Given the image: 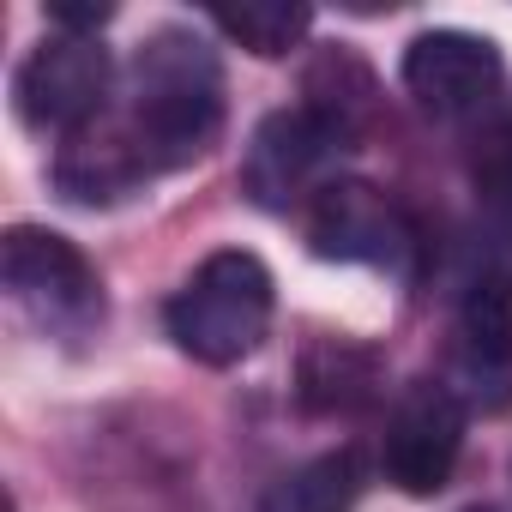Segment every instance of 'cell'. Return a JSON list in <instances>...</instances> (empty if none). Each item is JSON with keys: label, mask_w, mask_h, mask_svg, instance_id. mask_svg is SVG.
I'll return each instance as SVG.
<instances>
[{"label": "cell", "mask_w": 512, "mask_h": 512, "mask_svg": "<svg viewBox=\"0 0 512 512\" xmlns=\"http://www.w3.org/2000/svg\"><path fill=\"white\" fill-rule=\"evenodd\" d=\"M380 350L374 344H356V338H308L302 344V362H296V404L308 416H350L362 410L374 392H380Z\"/></svg>", "instance_id": "30bf717a"}, {"label": "cell", "mask_w": 512, "mask_h": 512, "mask_svg": "<svg viewBox=\"0 0 512 512\" xmlns=\"http://www.w3.org/2000/svg\"><path fill=\"white\" fill-rule=\"evenodd\" d=\"M470 512H494V506H470Z\"/></svg>", "instance_id": "2e32d148"}, {"label": "cell", "mask_w": 512, "mask_h": 512, "mask_svg": "<svg viewBox=\"0 0 512 512\" xmlns=\"http://www.w3.org/2000/svg\"><path fill=\"white\" fill-rule=\"evenodd\" d=\"M356 139H344L326 115H314L308 103L296 109H278L260 121V133L247 139V157H241V193L266 211H290V205H314V193L332 175V163L350 151Z\"/></svg>", "instance_id": "277c9868"}, {"label": "cell", "mask_w": 512, "mask_h": 512, "mask_svg": "<svg viewBox=\"0 0 512 512\" xmlns=\"http://www.w3.org/2000/svg\"><path fill=\"white\" fill-rule=\"evenodd\" d=\"M145 181H151V169H145V157L121 121H97L85 133H73L55 157V187L73 205H115Z\"/></svg>", "instance_id": "9c48e42d"}, {"label": "cell", "mask_w": 512, "mask_h": 512, "mask_svg": "<svg viewBox=\"0 0 512 512\" xmlns=\"http://www.w3.org/2000/svg\"><path fill=\"white\" fill-rule=\"evenodd\" d=\"M217 31L229 43H241L247 55H260V61H278L290 55L308 25H314V7H302V0H241V7H217L211 13Z\"/></svg>", "instance_id": "5bb4252c"}, {"label": "cell", "mask_w": 512, "mask_h": 512, "mask_svg": "<svg viewBox=\"0 0 512 512\" xmlns=\"http://www.w3.org/2000/svg\"><path fill=\"white\" fill-rule=\"evenodd\" d=\"M464 452V404L446 380H410L380 434V470L392 488L428 500L452 482Z\"/></svg>", "instance_id": "8992f818"}, {"label": "cell", "mask_w": 512, "mask_h": 512, "mask_svg": "<svg viewBox=\"0 0 512 512\" xmlns=\"http://www.w3.org/2000/svg\"><path fill=\"white\" fill-rule=\"evenodd\" d=\"M458 356L476 380L512 374V272H482L458 308Z\"/></svg>", "instance_id": "8fae6325"}, {"label": "cell", "mask_w": 512, "mask_h": 512, "mask_svg": "<svg viewBox=\"0 0 512 512\" xmlns=\"http://www.w3.org/2000/svg\"><path fill=\"white\" fill-rule=\"evenodd\" d=\"M0 284H7V296L43 332L79 338V332H91L103 320L97 266L79 253V241H67L55 229H37V223L7 229V241H0Z\"/></svg>", "instance_id": "3957f363"}, {"label": "cell", "mask_w": 512, "mask_h": 512, "mask_svg": "<svg viewBox=\"0 0 512 512\" xmlns=\"http://www.w3.org/2000/svg\"><path fill=\"white\" fill-rule=\"evenodd\" d=\"M302 97H308V109L314 115H326L344 139H362V127H368V115H374V73L350 55V49H320L314 55V67H308V79H302Z\"/></svg>", "instance_id": "4fadbf2b"}, {"label": "cell", "mask_w": 512, "mask_h": 512, "mask_svg": "<svg viewBox=\"0 0 512 512\" xmlns=\"http://www.w3.org/2000/svg\"><path fill=\"white\" fill-rule=\"evenodd\" d=\"M404 91L416 97V109H428L434 121H464L482 115L506 79L500 49L476 31H422L404 49Z\"/></svg>", "instance_id": "ba28073f"}, {"label": "cell", "mask_w": 512, "mask_h": 512, "mask_svg": "<svg viewBox=\"0 0 512 512\" xmlns=\"http://www.w3.org/2000/svg\"><path fill=\"white\" fill-rule=\"evenodd\" d=\"M109 91H115V61L97 37H49L37 43L19 73H13V103L25 115V127L37 133H85L103 121L109 109Z\"/></svg>", "instance_id": "5b68a950"}, {"label": "cell", "mask_w": 512, "mask_h": 512, "mask_svg": "<svg viewBox=\"0 0 512 512\" xmlns=\"http://www.w3.org/2000/svg\"><path fill=\"white\" fill-rule=\"evenodd\" d=\"M127 139L139 145L151 175L187 169L199 163L217 133H223V67L217 49L187 31V25H163L139 43L133 73H127V115H121Z\"/></svg>", "instance_id": "6da1fadb"}, {"label": "cell", "mask_w": 512, "mask_h": 512, "mask_svg": "<svg viewBox=\"0 0 512 512\" xmlns=\"http://www.w3.org/2000/svg\"><path fill=\"white\" fill-rule=\"evenodd\" d=\"M272 308H278V284L266 260L247 247H223L193 266V278L169 296L163 320H169V338L193 362L229 368L260 350V338L272 332Z\"/></svg>", "instance_id": "7a4b0ae2"}, {"label": "cell", "mask_w": 512, "mask_h": 512, "mask_svg": "<svg viewBox=\"0 0 512 512\" xmlns=\"http://www.w3.org/2000/svg\"><path fill=\"white\" fill-rule=\"evenodd\" d=\"M308 247L320 260L338 266H374V272H398L416 253V229L404 217V205L374 187V181H326L308 205Z\"/></svg>", "instance_id": "52a82bcc"}, {"label": "cell", "mask_w": 512, "mask_h": 512, "mask_svg": "<svg viewBox=\"0 0 512 512\" xmlns=\"http://www.w3.org/2000/svg\"><path fill=\"white\" fill-rule=\"evenodd\" d=\"M362 482H368L362 458H356L350 446H338V452H320V458L284 470V476L266 488L260 512H350V506L362 500Z\"/></svg>", "instance_id": "7c38bea8"}, {"label": "cell", "mask_w": 512, "mask_h": 512, "mask_svg": "<svg viewBox=\"0 0 512 512\" xmlns=\"http://www.w3.org/2000/svg\"><path fill=\"white\" fill-rule=\"evenodd\" d=\"M470 181H476L482 199L512 205V109L482 121V133L470 145Z\"/></svg>", "instance_id": "9a60e30c"}]
</instances>
